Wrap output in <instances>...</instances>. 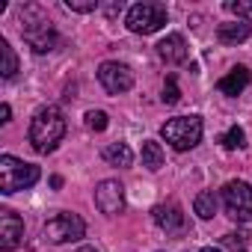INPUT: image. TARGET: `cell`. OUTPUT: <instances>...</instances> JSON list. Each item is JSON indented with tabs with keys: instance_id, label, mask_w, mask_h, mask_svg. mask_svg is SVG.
<instances>
[{
	"instance_id": "obj_26",
	"label": "cell",
	"mask_w": 252,
	"mask_h": 252,
	"mask_svg": "<svg viewBox=\"0 0 252 252\" xmlns=\"http://www.w3.org/2000/svg\"><path fill=\"white\" fill-rule=\"evenodd\" d=\"M119 12H122V3H113V6L107 9V15H110V18H113V15H119Z\"/></svg>"
},
{
	"instance_id": "obj_19",
	"label": "cell",
	"mask_w": 252,
	"mask_h": 252,
	"mask_svg": "<svg viewBox=\"0 0 252 252\" xmlns=\"http://www.w3.org/2000/svg\"><path fill=\"white\" fill-rule=\"evenodd\" d=\"M222 246L228 252H246L249 249V234L246 231H228V234H222Z\"/></svg>"
},
{
	"instance_id": "obj_11",
	"label": "cell",
	"mask_w": 252,
	"mask_h": 252,
	"mask_svg": "<svg viewBox=\"0 0 252 252\" xmlns=\"http://www.w3.org/2000/svg\"><path fill=\"white\" fill-rule=\"evenodd\" d=\"M152 220L166 234H175V231L184 228V211H181L178 202H160V205H155L152 208Z\"/></svg>"
},
{
	"instance_id": "obj_22",
	"label": "cell",
	"mask_w": 252,
	"mask_h": 252,
	"mask_svg": "<svg viewBox=\"0 0 252 252\" xmlns=\"http://www.w3.org/2000/svg\"><path fill=\"white\" fill-rule=\"evenodd\" d=\"M163 104H178L181 101V89H178V80H175V74H169L166 77V83H163Z\"/></svg>"
},
{
	"instance_id": "obj_20",
	"label": "cell",
	"mask_w": 252,
	"mask_h": 252,
	"mask_svg": "<svg viewBox=\"0 0 252 252\" xmlns=\"http://www.w3.org/2000/svg\"><path fill=\"white\" fill-rule=\"evenodd\" d=\"M83 119H86V128H89V131H95V134L107 131V125H110V119H107V113H104V110H89Z\"/></svg>"
},
{
	"instance_id": "obj_5",
	"label": "cell",
	"mask_w": 252,
	"mask_h": 252,
	"mask_svg": "<svg viewBox=\"0 0 252 252\" xmlns=\"http://www.w3.org/2000/svg\"><path fill=\"white\" fill-rule=\"evenodd\" d=\"M166 6L163 3H137L128 9V18H125V24H128L131 33L137 36H152L158 33L163 24H166Z\"/></svg>"
},
{
	"instance_id": "obj_4",
	"label": "cell",
	"mask_w": 252,
	"mask_h": 252,
	"mask_svg": "<svg viewBox=\"0 0 252 252\" xmlns=\"http://www.w3.org/2000/svg\"><path fill=\"white\" fill-rule=\"evenodd\" d=\"M39 166L33 163H24L12 155H0V193H18V190H27L39 181Z\"/></svg>"
},
{
	"instance_id": "obj_13",
	"label": "cell",
	"mask_w": 252,
	"mask_h": 252,
	"mask_svg": "<svg viewBox=\"0 0 252 252\" xmlns=\"http://www.w3.org/2000/svg\"><path fill=\"white\" fill-rule=\"evenodd\" d=\"M249 83H252V71H249L246 65H234L225 77H220L217 89H220L222 95H240Z\"/></svg>"
},
{
	"instance_id": "obj_12",
	"label": "cell",
	"mask_w": 252,
	"mask_h": 252,
	"mask_svg": "<svg viewBox=\"0 0 252 252\" xmlns=\"http://www.w3.org/2000/svg\"><path fill=\"white\" fill-rule=\"evenodd\" d=\"M158 57H160L163 63H169V65L184 63V60H187V42H184V36H181V33H169L166 39H160Z\"/></svg>"
},
{
	"instance_id": "obj_29",
	"label": "cell",
	"mask_w": 252,
	"mask_h": 252,
	"mask_svg": "<svg viewBox=\"0 0 252 252\" xmlns=\"http://www.w3.org/2000/svg\"><path fill=\"white\" fill-rule=\"evenodd\" d=\"M77 252H98V249H95V246H80Z\"/></svg>"
},
{
	"instance_id": "obj_15",
	"label": "cell",
	"mask_w": 252,
	"mask_h": 252,
	"mask_svg": "<svg viewBox=\"0 0 252 252\" xmlns=\"http://www.w3.org/2000/svg\"><path fill=\"white\" fill-rule=\"evenodd\" d=\"M101 158H104L110 166H119V169H125V166L134 163V152L128 149V143H110V146H104Z\"/></svg>"
},
{
	"instance_id": "obj_8",
	"label": "cell",
	"mask_w": 252,
	"mask_h": 252,
	"mask_svg": "<svg viewBox=\"0 0 252 252\" xmlns=\"http://www.w3.org/2000/svg\"><path fill=\"white\" fill-rule=\"evenodd\" d=\"M98 83L110 92V95H122L134 86V71L125 63H101L98 65Z\"/></svg>"
},
{
	"instance_id": "obj_23",
	"label": "cell",
	"mask_w": 252,
	"mask_h": 252,
	"mask_svg": "<svg viewBox=\"0 0 252 252\" xmlns=\"http://www.w3.org/2000/svg\"><path fill=\"white\" fill-rule=\"evenodd\" d=\"M225 9L231 15H237V21L246 18V15H252V3H246V0H225Z\"/></svg>"
},
{
	"instance_id": "obj_24",
	"label": "cell",
	"mask_w": 252,
	"mask_h": 252,
	"mask_svg": "<svg viewBox=\"0 0 252 252\" xmlns=\"http://www.w3.org/2000/svg\"><path fill=\"white\" fill-rule=\"evenodd\" d=\"M65 9L86 15V12H95V9H98V3H95V0H65Z\"/></svg>"
},
{
	"instance_id": "obj_16",
	"label": "cell",
	"mask_w": 252,
	"mask_h": 252,
	"mask_svg": "<svg viewBox=\"0 0 252 252\" xmlns=\"http://www.w3.org/2000/svg\"><path fill=\"white\" fill-rule=\"evenodd\" d=\"M18 74V57L6 39H0V77H15Z\"/></svg>"
},
{
	"instance_id": "obj_27",
	"label": "cell",
	"mask_w": 252,
	"mask_h": 252,
	"mask_svg": "<svg viewBox=\"0 0 252 252\" xmlns=\"http://www.w3.org/2000/svg\"><path fill=\"white\" fill-rule=\"evenodd\" d=\"M51 187H54V190H60V187H63V178H60V175H54V178H51Z\"/></svg>"
},
{
	"instance_id": "obj_3",
	"label": "cell",
	"mask_w": 252,
	"mask_h": 252,
	"mask_svg": "<svg viewBox=\"0 0 252 252\" xmlns=\"http://www.w3.org/2000/svg\"><path fill=\"white\" fill-rule=\"evenodd\" d=\"M202 119L199 116H175L169 119L163 128H160V137L175 149V152H190L199 146L202 140Z\"/></svg>"
},
{
	"instance_id": "obj_25",
	"label": "cell",
	"mask_w": 252,
	"mask_h": 252,
	"mask_svg": "<svg viewBox=\"0 0 252 252\" xmlns=\"http://www.w3.org/2000/svg\"><path fill=\"white\" fill-rule=\"evenodd\" d=\"M9 119H12V107H9V104H0V122L6 125Z\"/></svg>"
},
{
	"instance_id": "obj_7",
	"label": "cell",
	"mask_w": 252,
	"mask_h": 252,
	"mask_svg": "<svg viewBox=\"0 0 252 252\" xmlns=\"http://www.w3.org/2000/svg\"><path fill=\"white\" fill-rule=\"evenodd\" d=\"M45 240H51V243H71V240H80L83 234H86V222L77 217V214H68V211H63V214H57V217H51L48 222H45Z\"/></svg>"
},
{
	"instance_id": "obj_6",
	"label": "cell",
	"mask_w": 252,
	"mask_h": 252,
	"mask_svg": "<svg viewBox=\"0 0 252 252\" xmlns=\"http://www.w3.org/2000/svg\"><path fill=\"white\" fill-rule=\"evenodd\" d=\"M222 205H225V214L234 222H249L252 220V184L228 181L222 187Z\"/></svg>"
},
{
	"instance_id": "obj_14",
	"label": "cell",
	"mask_w": 252,
	"mask_h": 252,
	"mask_svg": "<svg viewBox=\"0 0 252 252\" xmlns=\"http://www.w3.org/2000/svg\"><path fill=\"white\" fill-rule=\"evenodd\" d=\"M252 36V27L246 21H228V24H220L217 27V39L222 45H240Z\"/></svg>"
},
{
	"instance_id": "obj_17",
	"label": "cell",
	"mask_w": 252,
	"mask_h": 252,
	"mask_svg": "<svg viewBox=\"0 0 252 252\" xmlns=\"http://www.w3.org/2000/svg\"><path fill=\"white\" fill-rule=\"evenodd\" d=\"M143 166L152 169V172H158L163 166V149H160V143H155V140L143 143Z\"/></svg>"
},
{
	"instance_id": "obj_10",
	"label": "cell",
	"mask_w": 252,
	"mask_h": 252,
	"mask_svg": "<svg viewBox=\"0 0 252 252\" xmlns=\"http://www.w3.org/2000/svg\"><path fill=\"white\" fill-rule=\"evenodd\" d=\"M24 237V220L15 211H0V252H12Z\"/></svg>"
},
{
	"instance_id": "obj_2",
	"label": "cell",
	"mask_w": 252,
	"mask_h": 252,
	"mask_svg": "<svg viewBox=\"0 0 252 252\" xmlns=\"http://www.w3.org/2000/svg\"><path fill=\"white\" fill-rule=\"evenodd\" d=\"M21 21H24V27H21L24 42H27L36 54H48V51H54V48H57L60 36H57L54 24L42 15V9H39V6H27V9L21 12Z\"/></svg>"
},
{
	"instance_id": "obj_28",
	"label": "cell",
	"mask_w": 252,
	"mask_h": 252,
	"mask_svg": "<svg viewBox=\"0 0 252 252\" xmlns=\"http://www.w3.org/2000/svg\"><path fill=\"white\" fill-rule=\"evenodd\" d=\"M199 252H222V249H217V246H205V249H199Z\"/></svg>"
},
{
	"instance_id": "obj_9",
	"label": "cell",
	"mask_w": 252,
	"mask_h": 252,
	"mask_svg": "<svg viewBox=\"0 0 252 252\" xmlns=\"http://www.w3.org/2000/svg\"><path fill=\"white\" fill-rule=\"evenodd\" d=\"M95 208L101 214H122L125 208V187L116 181V178H104L98 187H95Z\"/></svg>"
},
{
	"instance_id": "obj_1",
	"label": "cell",
	"mask_w": 252,
	"mask_h": 252,
	"mask_svg": "<svg viewBox=\"0 0 252 252\" xmlns=\"http://www.w3.org/2000/svg\"><path fill=\"white\" fill-rule=\"evenodd\" d=\"M27 137H30V146L39 155H51L63 143V137H65V116L60 113V107H51L48 104V107L36 110Z\"/></svg>"
},
{
	"instance_id": "obj_18",
	"label": "cell",
	"mask_w": 252,
	"mask_h": 252,
	"mask_svg": "<svg viewBox=\"0 0 252 252\" xmlns=\"http://www.w3.org/2000/svg\"><path fill=\"white\" fill-rule=\"evenodd\" d=\"M193 211H196L202 220H211V217L217 214V193H214V190L199 193V196H196V202H193Z\"/></svg>"
},
{
	"instance_id": "obj_21",
	"label": "cell",
	"mask_w": 252,
	"mask_h": 252,
	"mask_svg": "<svg viewBox=\"0 0 252 252\" xmlns=\"http://www.w3.org/2000/svg\"><path fill=\"white\" fill-rule=\"evenodd\" d=\"M225 149H243L246 146V134H243V128H237V125H234V128H228L225 134H222V140H220Z\"/></svg>"
}]
</instances>
